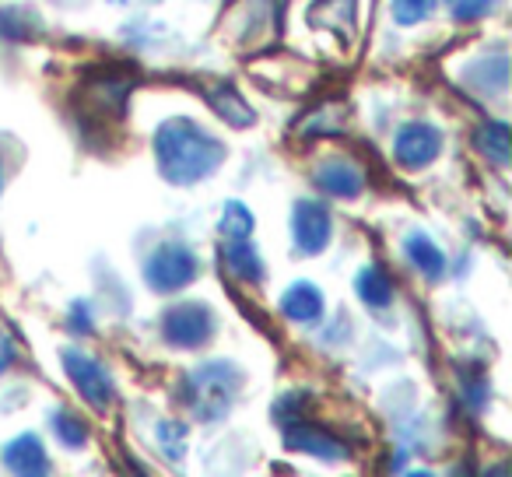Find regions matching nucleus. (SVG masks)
Here are the masks:
<instances>
[{
  "mask_svg": "<svg viewBox=\"0 0 512 477\" xmlns=\"http://www.w3.org/2000/svg\"><path fill=\"white\" fill-rule=\"evenodd\" d=\"M158 172L176 186H193L214 176L225 162V144L190 116H172L155 130Z\"/></svg>",
  "mask_w": 512,
  "mask_h": 477,
  "instance_id": "nucleus-1",
  "label": "nucleus"
},
{
  "mask_svg": "<svg viewBox=\"0 0 512 477\" xmlns=\"http://www.w3.org/2000/svg\"><path fill=\"white\" fill-rule=\"evenodd\" d=\"M242 372L232 362H204L186 379V400L200 421H218L239 393Z\"/></svg>",
  "mask_w": 512,
  "mask_h": 477,
  "instance_id": "nucleus-2",
  "label": "nucleus"
},
{
  "mask_svg": "<svg viewBox=\"0 0 512 477\" xmlns=\"http://www.w3.org/2000/svg\"><path fill=\"white\" fill-rule=\"evenodd\" d=\"M197 271H200V264H197V257H193V250H186V246H179V243L158 246V250L144 260V281L162 295L193 285Z\"/></svg>",
  "mask_w": 512,
  "mask_h": 477,
  "instance_id": "nucleus-3",
  "label": "nucleus"
},
{
  "mask_svg": "<svg viewBox=\"0 0 512 477\" xmlns=\"http://www.w3.org/2000/svg\"><path fill=\"white\" fill-rule=\"evenodd\" d=\"M60 362H64V372L74 383V390H78L95 411H109V404H113V397H116V386L106 365L78 348H67L64 355H60Z\"/></svg>",
  "mask_w": 512,
  "mask_h": 477,
  "instance_id": "nucleus-4",
  "label": "nucleus"
},
{
  "mask_svg": "<svg viewBox=\"0 0 512 477\" xmlns=\"http://www.w3.org/2000/svg\"><path fill=\"white\" fill-rule=\"evenodd\" d=\"M162 334L172 348L193 351L214 337V313L204 306V302H179V306L165 309Z\"/></svg>",
  "mask_w": 512,
  "mask_h": 477,
  "instance_id": "nucleus-5",
  "label": "nucleus"
},
{
  "mask_svg": "<svg viewBox=\"0 0 512 477\" xmlns=\"http://www.w3.org/2000/svg\"><path fill=\"white\" fill-rule=\"evenodd\" d=\"M330 235H334V221H330V211L320 204V200H295L292 207V239L295 250L306 253V257H316L330 246Z\"/></svg>",
  "mask_w": 512,
  "mask_h": 477,
  "instance_id": "nucleus-6",
  "label": "nucleus"
},
{
  "mask_svg": "<svg viewBox=\"0 0 512 477\" xmlns=\"http://www.w3.org/2000/svg\"><path fill=\"white\" fill-rule=\"evenodd\" d=\"M442 155V134L432 123H404L393 137V158H397L404 169L418 172L425 165H432Z\"/></svg>",
  "mask_w": 512,
  "mask_h": 477,
  "instance_id": "nucleus-7",
  "label": "nucleus"
},
{
  "mask_svg": "<svg viewBox=\"0 0 512 477\" xmlns=\"http://www.w3.org/2000/svg\"><path fill=\"white\" fill-rule=\"evenodd\" d=\"M313 179L323 193L341 197V200H355V197H362V190H365L362 169H358L355 162H348V158H323V162L316 165Z\"/></svg>",
  "mask_w": 512,
  "mask_h": 477,
  "instance_id": "nucleus-8",
  "label": "nucleus"
},
{
  "mask_svg": "<svg viewBox=\"0 0 512 477\" xmlns=\"http://www.w3.org/2000/svg\"><path fill=\"white\" fill-rule=\"evenodd\" d=\"M285 442L292 449L316 456V460H344L348 456V446L334 432H327L323 425H309V421H292L285 432Z\"/></svg>",
  "mask_w": 512,
  "mask_h": 477,
  "instance_id": "nucleus-9",
  "label": "nucleus"
},
{
  "mask_svg": "<svg viewBox=\"0 0 512 477\" xmlns=\"http://www.w3.org/2000/svg\"><path fill=\"white\" fill-rule=\"evenodd\" d=\"M4 463H8V470L15 477H46L50 474V456H46L39 435H18L15 442H8Z\"/></svg>",
  "mask_w": 512,
  "mask_h": 477,
  "instance_id": "nucleus-10",
  "label": "nucleus"
},
{
  "mask_svg": "<svg viewBox=\"0 0 512 477\" xmlns=\"http://www.w3.org/2000/svg\"><path fill=\"white\" fill-rule=\"evenodd\" d=\"M404 253L411 260V267L428 281H439L446 274V253L435 246V239H428L425 232H411L404 239Z\"/></svg>",
  "mask_w": 512,
  "mask_h": 477,
  "instance_id": "nucleus-11",
  "label": "nucleus"
},
{
  "mask_svg": "<svg viewBox=\"0 0 512 477\" xmlns=\"http://www.w3.org/2000/svg\"><path fill=\"white\" fill-rule=\"evenodd\" d=\"M281 313L292 323H316L323 316V292L309 281H295L285 295H281Z\"/></svg>",
  "mask_w": 512,
  "mask_h": 477,
  "instance_id": "nucleus-12",
  "label": "nucleus"
},
{
  "mask_svg": "<svg viewBox=\"0 0 512 477\" xmlns=\"http://www.w3.org/2000/svg\"><path fill=\"white\" fill-rule=\"evenodd\" d=\"M207 102H211L214 113H218L225 123H232V127L246 130V127H253V123H256L253 106H249V102L242 99V95L235 92L232 85H214V88H207Z\"/></svg>",
  "mask_w": 512,
  "mask_h": 477,
  "instance_id": "nucleus-13",
  "label": "nucleus"
},
{
  "mask_svg": "<svg viewBox=\"0 0 512 477\" xmlns=\"http://www.w3.org/2000/svg\"><path fill=\"white\" fill-rule=\"evenodd\" d=\"M355 292L369 309H386L393 302V295H397V288H393V278L383 267L369 264V267H362V274L355 278Z\"/></svg>",
  "mask_w": 512,
  "mask_h": 477,
  "instance_id": "nucleus-14",
  "label": "nucleus"
},
{
  "mask_svg": "<svg viewBox=\"0 0 512 477\" xmlns=\"http://www.w3.org/2000/svg\"><path fill=\"white\" fill-rule=\"evenodd\" d=\"M225 267L232 271V278L246 281V285H256V281H264L267 267L264 260H260V250L256 246L246 243H228L225 246Z\"/></svg>",
  "mask_w": 512,
  "mask_h": 477,
  "instance_id": "nucleus-15",
  "label": "nucleus"
},
{
  "mask_svg": "<svg viewBox=\"0 0 512 477\" xmlns=\"http://www.w3.org/2000/svg\"><path fill=\"white\" fill-rule=\"evenodd\" d=\"M474 144L488 162L495 165H509V127L498 120H488L484 127H477Z\"/></svg>",
  "mask_w": 512,
  "mask_h": 477,
  "instance_id": "nucleus-16",
  "label": "nucleus"
},
{
  "mask_svg": "<svg viewBox=\"0 0 512 477\" xmlns=\"http://www.w3.org/2000/svg\"><path fill=\"white\" fill-rule=\"evenodd\" d=\"M218 228H221V235H225L228 243H246L249 235H253L256 221H253V214H249V207L242 204V200H228Z\"/></svg>",
  "mask_w": 512,
  "mask_h": 477,
  "instance_id": "nucleus-17",
  "label": "nucleus"
},
{
  "mask_svg": "<svg viewBox=\"0 0 512 477\" xmlns=\"http://www.w3.org/2000/svg\"><path fill=\"white\" fill-rule=\"evenodd\" d=\"M53 428H57V435L71 449H81L88 442V425L74 411H57V418H53Z\"/></svg>",
  "mask_w": 512,
  "mask_h": 477,
  "instance_id": "nucleus-18",
  "label": "nucleus"
},
{
  "mask_svg": "<svg viewBox=\"0 0 512 477\" xmlns=\"http://www.w3.org/2000/svg\"><path fill=\"white\" fill-rule=\"evenodd\" d=\"M432 15V0H393V22L397 25H421Z\"/></svg>",
  "mask_w": 512,
  "mask_h": 477,
  "instance_id": "nucleus-19",
  "label": "nucleus"
},
{
  "mask_svg": "<svg viewBox=\"0 0 512 477\" xmlns=\"http://www.w3.org/2000/svg\"><path fill=\"white\" fill-rule=\"evenodd\" d=\"M502 0H453V18L456 22H481L491 11H498Z\"/></svg>",
  "mask_w": 512,
  "mask_h": 477,
  "instance_id": "nucleus-20",
  "label": "nucleus"
},
{
  "mask_svg": "<svg viewBox=\"0 0 512 477\" xmlns=\"http://www.w3.org/2000/svg\"><path fill=\"white\" fill-rule=\"evenodd\" d=\"M183 439H186V425H176V421L162 425V442L169 449V456H183Z\"/></svg>",
  "mask_w": 512,
  "mask_h": 477,
  "instance_id": "nucleus-21",
  "label": "nucleus"
},
{
  "mask_svg": "<svg viewBox=\"0 0 512 477\" xmlns=\"http://www.w3.org/2000/svg\"><path fill=\"white\" fill-rule=\"evenodd\" d=\"M15 362V337H11L8 323L0 320V369H8Z\"/></svg>",
  "mask_w": 512,
  "mask_h": 477,
  "instance_id": "nucleus-22",
  "label": "nucleus"
},
{
  "mask_svg": "<svg viewBox=\"0 0 512 477\" xmlns=\"http://www.w3.org/2000/svg\"><path fill=\"white\" fill-rule=\"evenodd\" d=\"M71 327H74V334H88V330H92V320H88V313H85L81 302L71 309Z\"/></svg>",
  "mask_w": 512,
  "mask_h": 477,
  "instance_id": "nucleus-23",
  "label": "nucleus"
},
{
  "mask_svg": "<svg viewBox=\"0 0 512 477\" xmlns=\"http://www.w3.org/2000/svg\"><path fill=\"white\" fill-rule=\"evenodd\" d=\"M484 477H509V474H505V467H495V470H488Z\"/></svg>",
  "mask_w": 512,
  "mask_h": 477,
  "instance_id": "nucleus-24",
  "label": "nucleus"
},
{
  "mask_svg": "<svg viewBox=\"0 0 512 477\" xmlns=\"http://www.w3.org/2000/svg\"><path fill=\"white\" fill-rule=\"evenodd\" d=\"M407 477H435V474H428V470H414V474H407Z\"/></svg>",
  "mask_w": 512,
  "mask_h": 477,
  "instance_id": "nucleus-25",
  "label": "nucleus"
},
{
  "mask_svg": "<svg viewBox=\"0 0 512 477\" xmlns=\"http://www.w3.org/2000/svg\"><path fill=\"white\" fill-rule=\"evenodd\" d=\"M0 190H4V162H0Z\"/></svg>",
  "mask_w": 512,
  "mask_h": 477,
  "instance_id": "nucleus-26",
  "label": "nucleus"
},
{
  "mask_svg": "<svg viewBox=\"0 0 512 477\" xmlns=\"http://www.w3.org/2000/svg\"><path fill=\"white\" fill-rule=\"evenodd\" d=\"M109 4H127V0H109Z\"/></svg>",
  "mask_w": 512,
  "mask_h": 477,
  "instance_id": "nucleus-27",
  "label": "nucleus"
}]
</instances>
